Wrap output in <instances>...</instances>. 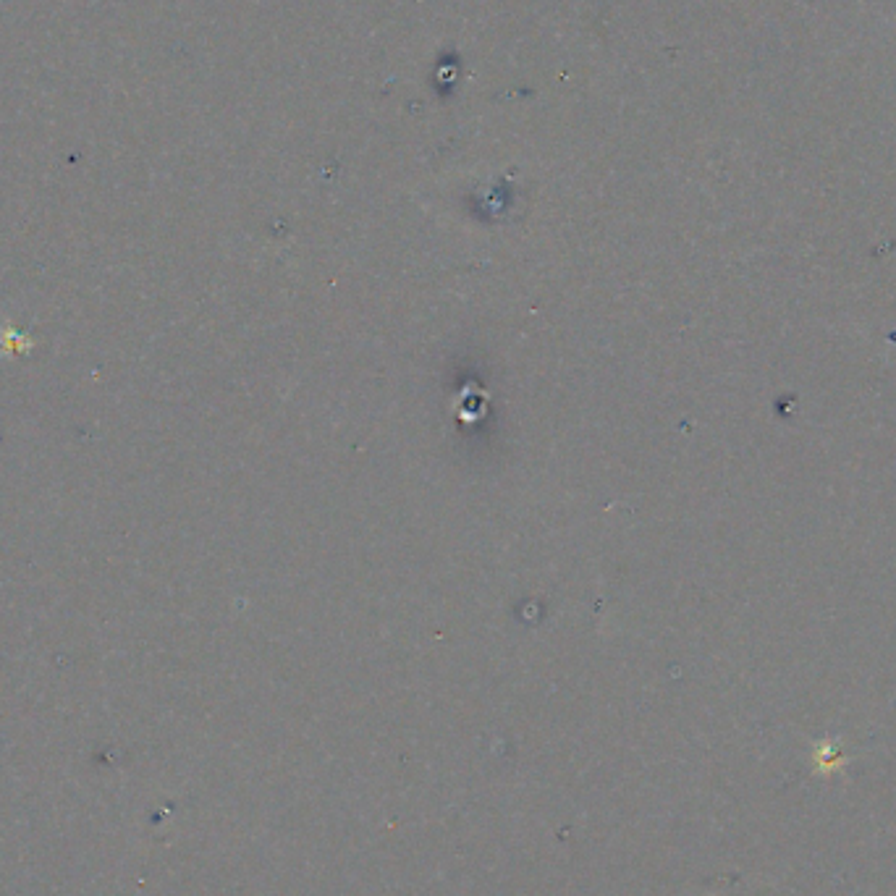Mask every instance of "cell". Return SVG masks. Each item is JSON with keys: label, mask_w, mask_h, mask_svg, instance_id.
Here are the masks:
<instances>
[{"label": "cell", "mask_w": 896, "mask_h": 896, "mask_svg": "<svg viewBox=\"0 0 896 896\" xmlns=\"http://www.w3.org/2000/svg\"><path fill=\"white\" fill-rule=\"evenodd\" d=\"M462 56L456 53V50H443L441 56L435 58L433 63V74H430V87H433L435 97L438 100H451L459 90V84H462Z\"/></svg>", "instance_id": "cell-1"}]
</instances>
